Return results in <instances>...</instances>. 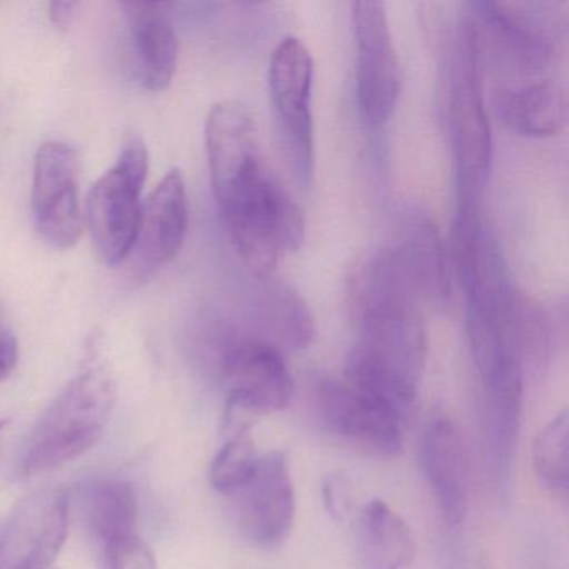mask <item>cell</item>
<instances>
[{
	"label": "cell",
	"instance_id": "cell-1",
	"mask_svg": "<svg viewBox=\"0 0 569 569\" xmlns=\"http://www.w3.org/2000/svg\"><path fill=\"white\" fill-rule=\"evenodd\" d=\"M358 342L348 359V385L401 418L415 408L428 338L425 295L401 249L369 259L352 281Z\"/></svg>",
	"mask_w": 569,
	"mask_h": 569
},
{
	"label": "cell",
	"instance_id": "cell-2",
	"mask_svg": "<svg viewBox=\"0 0 569 569\" xmlns=\"http://www.w3.org/2000/svg\"><path fill=\"white\" fill-rule=\"evenodd\" d=\"M226 231L246 268L266 279L305 241V214L264 159L212 184Z\"/></svg>",
	"mask_w": 569,
	"mask_h": 569
},
{
	"label": "cell",
	"instance_id": "cell-3",
	"mask_svg": "<svg viewBox=\"0 0 569 569\" xmlns=\"http://www.w3.org/2000/svg\"><path fill=\"white\" fill-rule=\"evenodd\" d=\"M482 36L472 18L459 22L448 52V119L459 204H481L492 159L482 91Z\"/></svg>",
	"mask_w": 569,
	"mask_h": 569
},
{
	"label": "cell",
	"instance_id": "cell-4",
	"mask_svg": "<svg viewBox=\"0 0 569 569\" xmlns=\"http://www.w3.org/2000/svg\"><path fill=\"white\" fill-rule=\"evenodd\" d=\"M118 385L104 366L76 376L36 426L22 452L19 471L38 476L54 471L98 445L114 411Z\"/></svg>",
	"mask_w": 569,
	"mask_h": 569
},
{
	"label": "cell",
	"instance_id": "cell-5",
	"mask_svg": "<svg viewBox=\"0 0 569 569\" xmlns=\"http://www.w3.org/2000/svg\"><path fill=\"white\" fill-rule=\"evenodd\" d=\"M212 349L228 392L226 432L249 428L246 418L281 411L291 402L295 379L278 346L259 335L222 329Z\"/></svg>",
	"mask_w": 569,
	"mask_h": 569
},
{
	"label": "cell",
	"instance_id": "cell-6",
	"mask_svg": "<svg viewBox=\"0 0 569 569\" xmlns=\"http://www.w3.org/2000/svg\"><path fill=\"white\" fill-rule=\"evenodd\" d=\"M149 172V154L141 139L126 142L118 162L88 198V224L99 259L118 266L131 254L141 219V194Z\"/></svg>",
	"mask_w": 569,
	"mask_h": 569
},
{
	"label": "cell",
	"instance_id": "cell-7",
	"mask_svg": "<svg viewBox=\"0 0 569 569\" xmlns=\"http://www.w3.org/2000/svg\"><path fill=\"white\" fill-rule=\"evenodd\" d=\"M312 78L315 62L305 42L286 38L269 61V94L276 112L282 151L296 182L309 188L315 176L312 128Z\"/></svg>",
	"mask_w": 569,
	"mask_h": 569
},
{
	"label": "cell",
	"instance_id": "cell-8",
	"mask_svg": "<svg viewBox=\"0 0 569 569\" xmlns=\"http://www.w3.org/2000/svg\"><path fill=\"white\" fill-rule=\"evenodd\" d=\"M356 88L362 118L372 128L391 119L401 94V66L382 2H352Z\"/></svg>",
	"mask_w": 569,
	"mask_h": 569
},
{
	"label": "cell",
	"instance_id": "cell-9",
	"mask_svg": "<svg viewBox=\"0 0 569 569\" xmlns=\"http://www.w3.org/2000/svg\"><path fill=\"white\" fill-rule=\"evenodd\" d=\"M81 158L71 146L48 141L39 148L32 181V214L39 236L51 248L68 251L82 236L79 201Z\"/></svg>",
	"mask_w": 569,
	"mask_h": 569
},
{
	"label": "cell",
	"instance_id": "cell-10",
	"mask_svg": "<svg viewBox=\"0 0 569 569\" xmlns=\"http://www.w3.org/2000/svg\"><path fill=\"white\" fill-rule=\"evenodd\" d=\"M189 229V201L184 176L171 169L142 202L138 236L129 261V274L134 284H144L171 264Z\"/></svg>",
	"mask_w": 569,
	"mask_h": 569
},
{
	"label": "cell",
	"instance_id": "cell-11",
	"mask_svg": "<svg viewBox=\"0 0 569 569\" xmlns=\"http://www.w3.org/2000/svg\"><path fill=\"white\" fill-rule=\"evenodd\" d=\"M234 496L239 531L251 545L276 549L291 535L296 492L284 452L259 456L256 471Z\"/></svg>",
	"mask_w": 569,
	"mask_h": 569
},
{
	"label": "cell",
	"instance_id": "cell-12",
	"mask_svg": "<svg viewBox=\"0 0 569 569\" xmlns=\"http://www.w3.org/2000/svg\"><path fill=\"white\" fill-rule=\"evenodd\" d=\"M68 532V492L51 489L29 496L2 531L0 569H51Z\"/></svg>",
	"mask_w": 569,
	"mask_h": 569
},
{
	"label": "cell",
	"instance_id": "cell-13",
	"mask_svg": "<svg viewBox=\"0 0 569 569\" xmlns=\"http://www.w3.org/2000/svg\"><path fill=\"white\" fill-rule=\"evenodd\" d=\"M319 402L329 431L346 442L379 458L401 452L402 418L391 406L338 381L322 382Z\"/></svg>",
	"mask_w": 569,
	"mask_h": 569
},
{
	"label": "cell",
	"instance_id": "cell-14",
	"mask_svg": "<svg viewBox=\"0 0 569 569\" xmlns=\"http://www.w3.org/2000/svg\"><path fill=\"white\" fill-rule=\"evenodd\" d=\"M478 19L502 52L526 74L545 71L559 48L558 16L545 4L478 2Z\"/></svg>",
	"mask_w": 569,
	"mask_h": 569
},
{
	"label": "cell",
	"instance_id": "cell-15",
	"mask_svg": "<svg viewBox=\"0 0 569 569\" xmlns=\"http://www.w3.org/2000/svg\"><path fill=\"white\" fill-rule=\"evenodd\" d=\"M421 461L446 525L459 528L468 515V462L458 426L451 419L438 418L428 426L422 438Z\"/></svg>",
	"mask_w": 569,
	"mask_h": 569
},
{
	"label": "cell",
	"instance_id": "cell-16",
	"mask_svg": "<svg viewBox=\"0 0 569 569\" xmlns=\"http://www.w3.org/2000/svg\"><path fill=\"white\" fill-rule=\"evenodd\" d=\"M142 88L162 92L178 71L179 46L168 4H122Z\"/></svg>",
	"mask_w": 569,
	"mask_h": 569
},
{
	"label": "cell",
	"instance_id": "cell-17",
	"mask_svg": "<svg viewBox=\"0 0 569 569\" xmlns=\"http://www.w3.org/2000/svg\"><path fill=\"white\" fill-rule=\"evenodd\" d=\"M496 109L506 128L521 138H552L568 121L566 91L552 79L502 89Z\"/></svg>",
	"mask_w": 569,
	"mask_h": 569
},
{
	"label": "cell",
	"instance_id": "cell-18",
	"mask_svg": "<svg viewBox=\"0 0 569 569\" xmlns=\"http://www.w3.org/2000/svg\"><path fill=\"white\" fill-rule=\"evenodd\" d=\"M358 545L365 569H408L418 549L411 526L381 499L362 509Z\"/></svg>",
	"mask_w": 569,
	"mask_h": 569
},
{
	"label": "cell",
	"instance_id": "cell-19",
	"mask_svg": "<svg viewBox=\"0 0 569 569\" xmlns=\"http://www.w3.org/2000/svg\"><path fill=\"white\" fill-rule=\"evenodd\" d=\"M82 515L96 541L104 546L136 535L138 498L121 479H96L82 488Z\"/></svg>",
	"mask_w": 569,
	"mask_h": 569
},
{
	"label": "cell",
	"instance_id": "cell-20",
	"mask_svg": "<svg viewBox=\"0 0 569 569\" xmlns=\"http://www.w3.org/2000/svg\"><path fill=\"white\" fill-rule=\"evenodd\" d=\"M399 248L418 278L426 302L445 308L451 296V272L436 226L429 219L416 218L409 222L408 236Z\"/></svg>",
	"mask_w": 569,
	"mask_h": 569
},
{
	"label": "cell",
	"instance_id": "cell-21",
	"mask_svg": "<svg viewBox=\"0 0 569 569\" xmlns=\"http://www.w3.org/2000/svg\"><path fill=\"white\" fill-rule=\"evenodd\" d=\"M259 321L269 335L268 341L278 348L282 345L305 349L315 336V325L308 306L288 286L272 284L262 292Z\"/></svg>",
	"mask_w": 569,
	"mask_h": 569
},
{
	"label": "cell",
	"instance_id": "cell-22",
	"mask_svg": "<svg viewBox=\"0 0 569 569\" xmlns=\"http://www.w3.org/2000/svg\"><path fill=\"white\" fill-rule=\"evenodd\" d=\"M532 468L542 488L555 496L569 489V416H555L536 436L532 445Z\"/></svg>",
	"mask_w": 569,
	"mask_h": 569
},
{
	"label": "cell",
	"instance_id": "cell-23",
	"mask_svg": "<svg viewBox=\"0 0 569 569\" xmlns=\"http://www.w3.org/2000/svg\"><path fill=\"white\" fill-rule=\"evenodd\" d=\"M258 461L249 428L229 432L228 441L219 449L209 469L212 488L221 495L234 496L249 481Z\"/></svg>",
	"mask_w": 569,
	"mask_h": 569
},
{
	"label": "cell",
	"instance_id": "cell-24",
	"mask_svg": "<svg viewBox=\"0 0 569 569\" xmlns=\"http://www.w3.org/2000/svg\"><path fill=\"white\" fill-rule=\"evenodd\" d=\"M102 551L104 569H158L154 552L138 535L118 539Z\"/></svg>",
	"mask_w": 569,
	"mask_h": 569
},
{
	"label": "cell",
	"instance_id": "cell-25",
	"mask_svg": "<svg viewBox=\"0 0 569 569\" xmlns=\"http://www.w3.org/2000/svg\"><path fill=\"white\" fill-rule=\"evenodd\" d=\"M322 499L332 518L346 521L351 516L352 491L349 482L341 476H328L322 486Z\"/></svg>",
	"mask_w": 569,
	"mask_h": 569
},
{
	"label": "cell",
	"instance_id": "cell-26",
	"mask_svg": "<svg viewBox=\"0 0 569 569\" xmlns=\"http://www.w3.org/2000/svg\"><path fill=\"white\" fill-rule=\"evenodd\" d=\"M19 361V345L9 329L0 328V382L6 381Z\"/></svg>",
	"mask_w": 569,
	"mask_h": 569
},
{
	"label": "cell",
	"instance_id": "cell-27",
	"mask_svg": "<svg viewBox=\"0 0 569 569\" xmlns=\"http://www.w3.org/2000/svg\"><path fill=\"white\" fill-rule=\"evenodd\" d=\"M78 8V2H51L49 4V19H51L52 26L66 31L74 21Z\"/></svg>",
	"mask_w": 569,
	"mask_h": 569
},
{
	"label": "cell",
	"instance_id": "cell-28",
	"mask_svg": "<svg viewBox=\"0 0 569 569\" xmlns=\"http://www.w3.org/2000/svg\"><path fill=\"white\" fill-rule=\"evenodd\" d=\"M12 421L11 419H0V458L4 456L6 448L11 438Z\"/></svg>",
	"mask_w": 569,
	"mask_h": 569
},
{
	"label": "cell",
	"instance_id": "cell-29",
	"mask_svg": "<svg viewBox=\"0 0 569 569\" xmlns=\"http://www.w3.org/2000/svg\"><path fill=\"white\" fill-rule=\"evenodd\" d=\"M2 531H4V528H0V542H2Z\"/></svg>",
	"mask_w": 569,
	"mask_h": 569
}]
</instances>
